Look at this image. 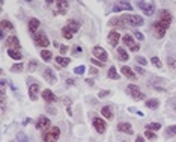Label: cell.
<instances>
[{
	"label": "cell",
	"instance_id": "1",
	"mask_svg": "<svg viewBox=\"0 0 176 142\" xmlns=\"http://www.w3.org/2000/svg\"><path fill=\"white\" fill-rule=\"evenodd\" d=\"M119 23H125V26H131V27H139V26H143V18L140 15H122L120 18H115V20H110V26H116Z\"/></svg>",
	"mask_w": 176,
	"mask_h": 142
},
{
	"label": "cell",
	"instance_id": "2",
	"mask_svg": "<svg viewBox=\"0 0 176 142\" xmlns=\"http://www.w3.org/2000/svg\"><path fill=\"white\" fill-rule=\"evenodd\" d=\"M59 136H60L59 127H50L48 130L42 131V141L44 142H57Z\"/></svg>",
	"mask_w": 176,
	"mask_h": 142
},
{
	"label": "cell",
	"instance_id": "3",
	"mask_svg": "<svg viewBox=\"0 0 176 142\" xmlns=\"http://www.w3.org/2000/svg\"><path fill=\"white\" fill-rule=\"evenodd\" d=\"M169 23H164V21H161V20H158L157 23L152 24V29L155 30V35L157 38H163L166 35V32H167V29H169Z\"/></svg>",
	"mask_w": 176,
	"mask_h": 142
},
{
	"label": "cell",
	"instance_id": "4",
	"mask_svg": "<svg viewBox=\"0 0 176 142\" xmlns=\"http://www.w3.org/2000/svg\"><path fill=\"white\" fill-rule=\"evenodd\" d=\"M127 94L131 95L136 101H140L145 98V94L141 92L140 89H139V86H136V85H128L127 86Z\"/></svg>",
	"mask_w": 176,
	"mask_h": 142
},
{
	"label": "cell",
	"instance_id": "5",
	"mask_svg": "<svg viewBox=\"0 0 176 142\" xmlns=\"http://www.w3.org/2000/svg\"><path fill=\"white\" fill-rule=\"evenodd\" d=\"M33 41L38 47H48L50 46V39L47 38V35L44 32H38L33 35Z\"/></svg>",
	"mask_w": 176,
	"mask_h": 142
},
{
	"label": "cell",
	"instance_id": "6",
	"mask_svg": "<svg viewBox=\"0 0 176 142\" xmlns=\"http://www.w3.org/2000/svg\"><path fill=\"white\" fill-rule=\"evenodd\" d=\"M122 41H124V44H125L131 51H139V50H140V46L134 41V38H132L131 35H125L124 38H122Z\"/></svg>",
	"mask_w": 176,
	"mask_h": 142
},
{
	"label": "cell",
	"instance_id": "7",
	"mask_svg": "<svg viewBox=\"0 0 176 142\" xmlns=\"http://www.w3.org/2000/svg\"><path fill=\"white\" fill-rule=\"evenodd\" d=\"M92 55H94L96 59L103 60V62H106V60L108 59V53H107L103 47H99V46H95V47L92 48Z\"/></svg>",
	"mask_w": 176,
	"mask_h": 142
},
{
	"label": "cell",
	"instance_id": "8",
	"mask_svg": "<svg viewBox=\"0 0 176 142\" xmlns=\"http://www.w3.org/2000/svg\"><path fill=\"white\" fill-rule=\"evenodd\" d=\"M51 127V122H50V119L47 118V117H39L38 118V121H36V129L38 130H42V131H45V130H48Z\"/></svg>",
	"mask_w": 176,
	"mask_h": 142
},
{
	"label": "cell",
	"instance_id": "9",
	"mask_svg": "<svg viewBox=\"0 0 176 142\" xmlns=\"http://www.w3.org/2000/svg\"><path fill=\"white\" fill-rule=\"evenodd\" d=\"M92 124H94L95 130L98 131V133H104V131H106L107 124H106V121H104L103 118H99V117H95L94 121H92Z\"/></svg>",
	"mask_w": 176,
	"mask_h": 142
},
{
	"label": "cell",
	"instance_id": "10",
	"mask_svg": "<svg viewBox=\"0 0 176 142\" xmlns=\"http://www.w3.org/2000/svg\"><path fill=\"white\" fill-rule=\"evenodd\" d=\"M113 11L115 12H119V11H132V6H131V3L127 2V0H120L119 3H116L115 6H113Z\"/></svg>",
	"mask_w": 176,
	"mask_h": 142
},
{
	"label": "cell",
	"instance_id": "11",
	"mask_svg": "<svg viewBox=\"0 0 176 142\" xmlns=\"http://www.w3.org/2000/svg\"><path fill=\"white\" fill-rule=\"evenodd\" d=\"M139 8H140L141 11H143V14L148 15V17L153 15V12H155L153 5H149V3H146V2H139Z\"/></svg>",
	"mask_w": 176,
	"mask_h": 142
},
{
	"label": "cell",
	"instance_id": "12",
	"mask_svg": "<svg viewBox=\"0 0 176 142\" xmlns=\"http://www.w3.org/2000/svg\"><path fill=\"white\" fill-rule=\"evenodd\" d=\"M42 76H44V79L47 80V83H56V80H57L56 73H54L53 68H45L44 73H42Z\"/></svg>",
	"mask_w": 176,
	"mask_h": 142
},
{
	"label": "cell",
	"instance_id": "13",
	"mask_svg": "<svg viewBox=\"0 0 176 142\" xmlns=\"http://www.w3.org/2000/svg\"><path fill=\"white\" fill-rule=\"evenodd\" d=\"M119 39H120V33L117 30H111L108 33V42H110L111 47H116L117 44H119Z\"/></svg>",
	"mask_w": 176,
	"mask_h": 142
},
{
	"label": "cell",
	"instance_id": "14",
	"mask_svg": "<svg viewBox=\"0 0 176 142\" xmlns=\"http://www.w3.org/2000/svg\"><path fill=\"white\" fill-rule=\"evenodd\" d=\"M6 46H8L9 48H17V50H20V47H21L18 38H17L15 35H11L8 39H6Z\"/></svg>",
	"mask_w": 176,
	"mask_h": 142
},
{
	"label": "cell",
	"instance_id": "15",
	"mask_svg": "<svg viewBox=\"0 0 176 142\" xmlns=\"http://www.w3.org/2000/svg\"><path fill=\"white\" fill-rule=\"evenodd\" d=\"M38 91H39V85L36 82L32 83V85L29 86V97H30L32 101H35L36 98H38Z\"/></svg>",
	"mask_w": 176,
	"mask_h": 142
},
{
	"label": "cell",
	"instance_id": "16",
	"mask_svg": "<svg viewBox=\"0 0 176 142\" xmlns=\"http://www.w3.org/2000/svg\"><path fill=\"white\" fill-rule=\"evenodd\" d=\"M42 98H44L47 103H54V101H57L56 95L53 94V91H50V89H44V91H42Z\"/></svg>",
	"mask_w": 176,
	"mask_h": 142
},
{
	"label": "cell",
	"instance_id": "17",
	"mask_svg": "<svg viewBox=\"0 0 176 142\" xmlns=\"http://www.w3.org/2000/svg\"><path fill=\"white\" fill-rule=\"evenodd\" d=\"M117 130L122 131V133H127V135H132V126L129 122H119Z\"/></svg>",
	"mask_w": 176,
	"mask_h": 142
},
{
	"label": "cell",
	"instance_id": "18",
	"mask_svg": "<svg viewBox=\"0 0 176 142\" xmlns=\"http://www.w3.org/2000/svg\"><path fill=\"white\" fill-rule=\"evenodd\" d=\"M160 20H161V21H164V23L172 24V14H170L169 11H166V9L160 11Z\"/></svg>",
	"mask_w": 176,
	"mask_h": 142
},
{
	"label": "cell",
	"instance_id": "19",
	"mask_svg": "<svg viewBox=\"0 0 176 142\" xmlns=\"http://www.w3.org/2000/svg\"><path fill=\"white\" fill-rule=\"evenodd\" d=\"M57 2V9H59V12L60 14H66L68 12V2L66 0H56Z\"/></svg>",
	"mask_w": 176,
	"mask_h": 142
},
{
	"label": "cell",
	"instance_id": "20",
	"mask_svg": "<svg viewBox=\"0 0 176 142\" xmlns=\"http://www.w3.org/2000/svg\"><path fill=\"white\" fill-rule=\"evenodd\" d=\"M56 64H57L59 67L65 68V67H68L71 64V59L69 58H65V56H57V58H56Z\"/></svg>",
	"mask_w": 176,
	"mask_h": 142
},
{
	"label": "cell",
	"instance_id": "21",
	"mask_svg": "<svg viewBox=\"0 0 176 142\" xmlns=\"http://www.w3.org/2000/svg\"><path fill=\"white\" fill-rule=\"evenodd\" d=\"M120 71H122V74H124L125 77H128V79H131V80H134V79H136V74H134V71L131 70L129 67H127V65H125V67H122V68H120Z\"/></svg>",
	"mask_w": 176,
	"mask_h": 142
},
{
	"label": "cell",
	"instance_id": "22",
	"mask_svg": "<svg viewBox=\"0 0 176 142\" xmlns=\"http://www.w3.org/2000/svg\"><path fill=\"white\" fill-rule=\"evenodd\" d=\"M8 55L11 56L12 59L15 60H20L23 56H21V51L20 50H17V48H8Z\"/></svg>",
	"mask_w": 176,
	"mask_h": 142
},
{
	"label": "cell",
	"instance_id": "23",
	"mask_svg": "<svg viewBox=\"0 0 176 142\" xmlns=\"http://www.w3.org/2000/svg\"><path fill=\"white\" fill-rule=\"evenodd\" d=\"M107 77H108V79H111V80H119V73H117L116 67H110V68H108Z\"/></svg>",
	"mask_w": 176,
	"mask_h": 142
},
{
	"label": "cell",
	"instance_id": "24",
	"mask_svg": "<svg viewBox=\"0 0 176 142\" xmlns=\"http://www.w3.org/2000/svg\"><path fill=\"white\" fill-rule=\"evenodd\" d=\"M80 26H82V24H80V21H78V20H69V21H68V27H69L74 33L80 30Z\"/></svg>",
	"mask_w": 176,
	"mask_h": 142
},
{
	"label": "cell",
	"instance_id": "25",
	"mask_svg": "<svg viewBox=\"0 0 176 142\" xmlns=\"http://www.w3.org/2000/svg\"><path fill=\"white\" fill-rule=\"evenodd\" d=\"M117 58H119V60H122V62H127L129 59L128 53L125 51V48H122V47L117 48Z\"/></svg>",
	"mask_w": 176,
	"mask_h": 142
},
{
	"label": "cell",
	"instance_id": "26",
	"mask_svg": "<svg viewBox=\"0 0 176 142\" xmlns=\"http://www.w3.org/2000/svg\"><path fill=\"white\" fill-rule=\"evenodd\" d=\"M38 27H39V20L38 18H30V21H29V30L35 33V30H38Z\"/></svg>",
	"mask_w": 176,
	"mask_h": 142
},
{
	"label": "cell",
	"instance_id": "27",
	"mask_svg": "<svg viewBox=\"0 0 176 142\" xmlns=\"http://www.w3.org/2000/svg\"><path fill=\"white\" fill-rule=\"evenodd\" d=\"M101 113H103V117L107 119H113V112H111V109L108 106H104L101 109Z\"/></svg>",
	"mask_w": 176,
	"mask_h": 142
},
{
	"label": "cell",
	"instance_id": "28",
	"mask_svg": "<svg viewBox=\"0 0 176 142\" xmlns=\"http://www.w3.org/2000/svg\"><path fill=\"white\" fill-rule=\"evenodd\" d=\"M62 35H63V38H66V39H71V38L74 36V32L71 30L68 26H65V27L62 29Z\"/></svg>",
	"mask_w": 176,
	"mask_h": 142
},
{
	"label": "cell",
	"instance_id": "29",
	"mask_svg": "<svg viewBox=\"0 0 176 142\" xmlns=\"http://www.w3.org/2000/svg\"><path fill=\"white\" fill-rule=\"evenodd\" d=\"M0 27H2L3 30H14V24L9 23L8 20H2V23H0Z\"/></svg>",
	"mask_w": 176,
	"mask_h": 142
},
{
	"label": "cell",
	"instance_id": "30",
	"mask_svg": "<svg viewBox=\"0 0 176 142\" xmlns=\"http://www.w3.org/2000/svg\"><path fill=\"white\" fill-rule=\"evenodd\" d=\"M41 58L45 60V62H50L51 58H53V55H51L50 50H41Z\"/></svg>",
	"mask_w": 176,
	"mask_h": 142
},
{
	"label": "cell",
	"instance_id": "31",
	"mask_svg": "<svg viewBox=\"0 0 176 142\" xmlns=\"http://www.w3.org/2000/svg\"><path fill=\"white\" fill-rule=\"evenodd\" d=\"M176 135V126H169L166 129V138H172Z\"/></svg>",
	"mask_w": 176,
	"mask_h": 142
},
{
	"label": "cell",
	"instance_id": "32",
	"mask_svg": "<svg viewBox=\"0 0 176 142\" xmlns=\"http://www.w3.org/2000/svg\"><path fill=\"white\" fill-rule=\"evenodd\" d=\"M158 106H160V101H158V100H155V98L148 100V101H146V107H149V109H157Z\"/></svg>",
	"mask_w": 176,
	"mask_h": 142
},
{
	"label": "cell",
	"instance_id": "33",
	"mask_svg": "<svg viewBox=\"0 0 176 142\" xmlns=\"http://www.w3.org/2000/svg\"><path fill=\"white\" fill-rule=\"evenodd\" d=\"M74 73H75L77 76H83V74L86 73V67H84V65H78V67L74 68Z\"/></svg>",
	"mask_w": 176,
	"mask_h": 142
},
{
	"label": "cell",
	"instance_id": "34",
	"mask_svg": "<svg viewBox=\"0 0 176 142\" xmlns=\"http://www.w3.org/2000/svg\"><path fill=\"white\" fill-rule=\"evenodd\" d=\"M146 129H148V130H160V129H161V124H160V122H151V124L146 126Z\"/></svg>",
	"mask_w": 176,
	"mask_h": 142
},
{
	"label": "cell",
	"instance_id": "35",
	"mask_svg": "<svg viewBox=\"0 0 176 142\" xmlns=\"http://www.w3.org/2000/svg\"><path fill=\"white\" fill-rule=\"evenodd\" d=\"M167 65H169V68L170 70H176V59L175 58H167Z\"/></svg>",
	"mask_w": 176,
	"mask_h": 142
},
{
	"label": "cell",
	"instance_id": "36",
	"mask_svg": "<svg viewBox=\"0 0 176 142\" xmlns=\"http://www.w3.org/2000/svg\"><path fill=\"white\" fill-rule=\"evenodd\" d=\"M17 142H29V139H27V136H26L24 131H20L17 135Z\"/></svg>",
	"mask_w": 176,
	"mask_h": 142
},
{
	"label": "cell",
	"instance_id": "37",
	"mask_svg": "<svg viewBox=\"0 0 176 142\" xmlns=\"http://www.w3.org/2000/svg\"><path fill=\"white\" fill-rule=\"evenodd\" d=\"M151 62H152V65L153 67H157V68H163V62L158 59L157 56H153L152 59H151Z\"/></svg>",
	"mask_w": 176,
	"mask_h": 142
},
{
	"label": "cell",
	"instance_id": "38",
	"mask_svg": "<svg viewBox=\"0 0 176 142\" xmlns=\"http://www.w3.org/2000/svg\"><path fill=\"white\" fill-rule=\"evenodd\" d=\"M24 65L23 64H15V65H12L11 67V71H14V73H20V71H23Z\"/></svg>",
	"mask_w": 176,
	"mask_h": 142
},
{
	"label": "cell",
	"instance_id": "39",
	"mask_svg": "<svg viewBox=\"0 0 176 142\" xmlns=\"http://www.w3.org/2000/svg\"><path fill=\"white\" fill-rule=\"evenodd\" d=\"M145 136H146L148 139H151V141L157 139V135H155V133H153L152 130H146V131H145Z\"/></svg>",
	"mask_w": 176,
	"mask_h": 142
},
{
	"label": "cell",
	"instance_id": "40",
	"mask_svg": "<svg viewBox=\"0 0 176 142\" xmlns=\"http://www.w3.org/2000/svg\"><path fill=\"white\" fill-rule=\"evenodd\" d=\"M38 67V62L36 60H30V64H29V71H33Z\"/></svg>",
	"mask_w": 176,
	"mask_h": 142
},
{
	"label": "cell",
	"instance_id": "41",
	"mask_svg": "<svg viewBox=\"0 0 176 142\" xmlns=\"http://www.w3.org/2000/svg\"><path fill=\"white\" fill-rule=\"evenodd\" d=\"M136 60H137L140 65H146V64H148V60L145 59V58H141V56H137V58H136Z\"/></svg>",
	"mask_w": 176,
	"mask_h": 142
},
{
	"label": "cell",
	"instance_id": "42",
	"mask_svg": "<svg viewBox=\"0 0 176 142\" xmlns=\"http://www.w3.org/2000/svg\"><path fill=\"white\" fill-rule=\"evenodd\" d=\"M90 60H92V64L96 65V67H103V65H104V62H103V60H96V58H94V59H90Z\"/></svg>",
	"mask_w": 176,
	"mask_h": 142
},
{
	"label": "cell",
	"instance_id": "43",
	"mask_svg": "<svg viewBox=\"0 0 176 142\" xmlns=\"http://www.w3.org/2000/svg\"><path fill=\"white\" fill-rule=\"evenodd\" d=\"M107 95H110V91H99L98 97H99V98H104V97H107Z\"/></svg>",
	"mask_w": 176,
	"mask_h": 142
},
{
	"label": "cell",
	"instance_id": "44",
	"mask_svg": "<svg viewBox=\"0 0 176 142\" xmlns=\"http://www.w3.org/2000/svg\"><path fill=\"white\" fill-rule=\"evenodd\" d=\"M134 36L139 39V41H141V39H145V36H143V33L141 32H134Z\"/></svg>",
	"mask_w": 176,
	"mask_h": 142
},
{
	"label": "cell",
	"instance_id": "45",
	"mask_svg": "<svg viewBox=\"0 0 176 142\" xmlns=\"http://www.w3.org/2000/svg\"><path fill=\"white\" fill-rule=\"evenodd\" d=\"M66 51H68V47H66V46H60V53H62V55H65Z\"/></svg>",
	"mask_w": 176,
	"mask_h": 142
},
{
	"label": "cell",
	"instance_id": "46",
	"mask_svg": "<svg viewBox=\"0 0 176 142\" xmlns=\"http://www.w3.org/2000/svg\"><path fill=\"white\" fill-rule=\"evenodd\" d=\"M89 73H90V74H95V76H96V74H98V70H96L95 67H92V68L89 70Z\"/></svg>",
	"mask_w": 176,
	"mask_h": 142
},
{
	"label": "cell",
	"instance_id": "47",
	"mask_svg": "<svg viewBox=\"0 0 176 142\" xmlns=\"http://www.w3.org/2000/svg\"><path fill=\"white\" fill-rule=\"evenodd\" d=\"M134 71H137V73H139V74H143V73H145V71H143V68H141V67H136V68H134Z\"/></svg>",
	"mask_w": 176,
	"mask_h": 142
},
{
	"label": "cell",
	"instance_id": "48",
	"mask_svg": "<svg viewBox=\"0 0 176 142\" xmlns=\"http://www.w3.org/2000/svg\"><path fill=\"white\" fill-rule=\"evenodd\" d=\"M66 83H68L69 86H72V85H75V80H74V79H68V80H66Z\"/></svg>",
	"mask_w": 176,
	"mask_h": 142
},
{
	"label": "cell",
	"instance_id": "49",
	"mask_svg": "<svg viewBox=\"0 0 176 142\" xmlns=\"http://www.w3.org/2000/svg\"><path fill=\"white\" fill-rule=\"evenodd\" d=\"M136 142H145V139H143V136H137V139H136Z\"/></svg>",
	"mask_w": 176,
	"mask_h": 142
},
{
	"label": "cell",
	"instance_id": "50",
	"mask_svg": "<svg viewBox=\"0 0 176 142\" xmlns=\"http://www.w3.org/2000/svg\"><path fill=\"white\" fill-rule=\"evenodd\" d=\"M74 51H75V53H80V51H82V47H78V46H77V47L74 48Z\"/></svg>",
	"mask_w": 176,
	"mask_h": 142
},
{
	"label": "cell",
	"instance_id": "51",
	"mask_svg": "<svg viewBox=\"0 0 176 142\" xmlns=\"http://www.w3.org/2000/svg\"><path fill=\"white\" fill-rule=\"evenodd\" d=\"M86 83H89V85L92 86V85H94V80H90V79H87V80H86Z\"/></svg>",
	"mask_w": 176,
	"mask_h": 142
},
{
	"label": "cell",
	"instance_id": "52",
	"mask_svg": "<svg viewBox=\"0 0 176 142\" xmlns=\"http://www.w3.org/2000/svg\"><path fill=\"white\" fill-rule=\"evenodd\" d=\"M45 2H47V5H51V3H53V0H45Z\"/></svg>",
	"mask_w": 176,
	"mask_h": 142
},
{
	"label": "cell",
	"instance_id": "53",
	"mask_svg": "<svg viewBox=\"0 0 176 142\" xmlns=\"http://www.w3.org/2000/svg\"><path fill=\"white\" fill-rule=\"evenodd\" d=\"M26 2H32V0H26Z\"/></svg>",
	"mask_w": 176,
	"mask_h": 142
},
{
	"label": "cell",
	"instance_id": "54",
	"mask_svg": "<svg viewBox=\"0 0 176 142\" xmlns=\"http://www.w3.org/2000/svg\"><path fill=\"white\" fill-rule=\"evenodd\" d=\"M124 142H128V141H124Z\"/></svg>",
	"mask_w": 176,
	"mask_h": 142
},
{
	"label": "cell",
	"instance_id": "55",
	"mask_svg": "<svg viewBox=\"0 0 176 142\" xmlns=\"http://www.w3.org/2000/svg\"><path fill=\"white\" fill-rule=\"evenodd\" d=\"M66 2H69V0H66Z\"/></svg>",
	"mask_w": 176,
	"mask_h": 142
}]
</instances>
